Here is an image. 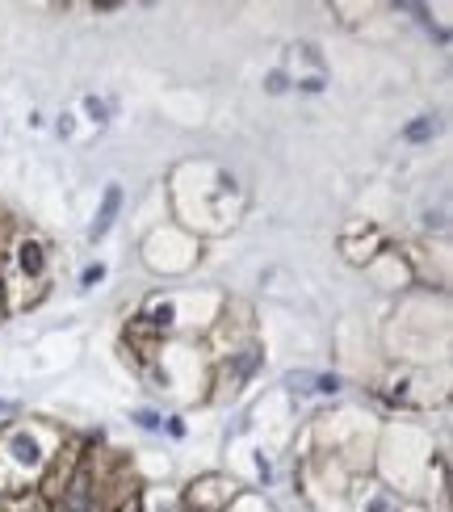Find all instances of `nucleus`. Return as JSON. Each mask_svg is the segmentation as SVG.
I'll use <instances>...</instances> for the list:
<instances>
[{
  "label": "nucleus",
  "instance_id": "obj_1",
  "mask_svg": "<svg viewBox=\"0 0 453 512\" xmlns=\"http://www.w3.org/2000/svg\"><path fill=\"white\" fill-rule=\"evenodd\" d=\"M63 450V433L55 424H13L0 433V500L38 492V483L51 475V466Z\"/></svg>",
  "mask_w": 453,
  "mask_h": 512
},
{
  "label": "nucleus",
  "instance_id": "obj_2",
  "mask_svg": "<svg viewBox=\"0 0 453 512\" xmlns=\"http://www.w3.org/2000/svg\"><path fill=\"white\" fill-rule=\"evenodd\" d=\"M0 277H5V286H34V298H38L51 282V248H47V240L21 231V236L5 248V256H0Z\"/></svg>",
  "mask_w": 453,
  "mask_h": 512
},
{
  "label": "nucleus",
  "instance_id": "obj_3",
  "mask_svg": "<svg viewBox=\"0 0 453 512\" xmlns=\"http://www.w3.org/2000/svg\"><path fill=\"white\" fill-rule=\"evenodd\" d=\"M235 500H240V483L227 475H202L181 492L185 512H227Z\"/></svg>",
  "mask_w": 453,
  "mask_h": 512
},
{
  "label": "nucleus",
  "instance_id": "obj_4",
  "mask_svg": "<svg viewBox=\"0 0 453 512\" xmlns=\"http://www.w3.org/2000/svg\"><path fill=\"white\" fill-rule=\"evenodd\" d=\"M261 366H265L261 345H240V349H231V353H223V366H219V378H214V387H219V395H240Z\"/></svg>",
  "mask_w": 453,
  "mask_h": 512
},
{
  "label": "nucleus",
  "instance_id": "obj_5",
  "mask_svg": "<svg viewBox=\"0 0 453 512\" xmlns=\"http://www.w3.org/2000/svg\"><path fill=\"white\" fill-rule=\"evenodd\" d=\"M357 512H407V504H403V496L395 492V487H386V483H361Z\"/></svg>",
  "mask_w": 453,
  "mask_h": 512
},
{
  "label": "nucleus",
  "instance_id": "obj_6",
  "mask_svg": "<svg viewBox=\"0 0 453 512\" xmlns=\"http://www.w3.org/2000/svg\"><path fill=\"white\" fill-rule=\"evenodd\" d=\"M118 210H122V189H118V185H110V189H105V198H101V206H97V219H93V227H89V240H93V244L105 236V231L114 227Z\"/></svg>",
  "mask_w": 453,
  "mask_h": 512
},
{
  "label": "nucleus",
  "instance_id": "obj_7",
  "mask_svg": "<svg viewBox=\"0 0 453 512\" xmlns=\"http://www.w3.org/2000/svg\"><path fill=\"white\" fill-rule=\"evenodd\" d=\"M0 512H51V504L42 492H21V496H5Z\"/></svg>",
  "mask_w": 453,
  "mask_h": 512
},
{
  "label": "nucleus",
  "instance_id": "obj_8",
  "mask_svg": "<svg viewBox=\"0 0 453 512\" xmlns=\"http://www.w3.org/2000/svg\"><path fill=\"white\" fill-rule=\"evenodd\" d=\"M437 131H441L437 118H416V122L403 131V139H407V143H424V139H433Z\"/></svg>",
  "mask_w": 453,
  "mask_h": 512
},
{
  "label": "nucleus",
  "instance_id": "obj_9",
  "mask_svg": "<svg viewBox=\"0 0 453 512\" xmlns=\"http://www.w3.org/2000/svg\"><path fill=\"white\" fill-rule=\"evenodd\" d=\"M131 420L139 424V429H147V433H156L160 424H164V420H160V412H151V408H139V412H131Z\"/></svg>",
  "mask_w": 453,
  "mask_h": 512
},
{
  "label": "nucleus",
  "instance_id": "obj_10",
  "mask_svg": "<svg viewBox=\"0 0 453 512\" xmlns=\"http://www.w3.org/2000/svg\"><path fill=\"white\" fill-rule=\"evenodd\" d=\"M286 382H290L294 391H302V395H311V391H315V374H311V370H302V374L294 370V374H286Z\"/></svg>",
  "mask_w": 453,
  "mask_h": 512
},
{
  "label": "nucleus",
  "instance_id": "obj_11",
  "mask_svg": "<svg viewBox=\"0 0 453 512\" xmlns=\"http://www.w3.org/2000/svg\"><path fill=\"white\" fill-rule=\"evenodd\" d=\"M84 114H89L93 122H105L110 118V105H105L101 97H84Z\"/></svg>",
  "mask_w": 453,
  "mask_h": 512
},
{
  "label": "nucleus",
  "instance_id": "obj_12",
  "mask_svg": "<svg viewBox=\"0 0 453 512\" xmlns=\"http://www.w3.org/2000/svg\"><path fill=\"white\" fill-rule=\"evenodd\" d=\"M315 391L319 395H336L340 391V374H315Z\"/></svg>",
  "mask_w": 453,
  "mask_h": 512
},
{
  "label": "nucleus",
  "instance_id": "obj_13",
  "mask_svg": "<svg viewBox=\"0 0 453 512\" xmlns=\"http://www.w3.org/2000/svg\"><path fill=\"white\" fill-rule=\"evenodd\" d=\"M265 89H269V93H286V89H290V76H286L282 68L269 72V76H265Z\"/></svg>",
  "mask_w": 453,
  "mask_h": 512
},
{
  "label": "nucleus",
  "instance_id": "obj_14",
  "mask_svg": "<svg viewBox=\"0 0 453 512\" xmlns=\"http://www.w3.org/2000/svg\"><path fill=\"white\" fill-rule=\"evenodd\" d=\"M101 277H105V265H84V273H80V286L89 290V286H97V282H101Z\"/></svg>",
  "mask_w": 453,
  "mask_h": 512
},
{
  "label": "nucleus",
  "instance_id": "obj_15",
  "mask_svg": "<svg viewBox=\"0 0 453 512\" xmlns=\"http://www.w3.org/2000/svg\"><path fill=\"white\" fill-rule=\"evenodd\" d=\"M55 131H59L63 139H68V135L76 131V122H72V114H63V118H59V126H55Z\"/></svg>",
  "mask_w": 453,
  "mask_h": 512
},
{
  "label": "nucleus",
  "instance_id": "obj_16",
  "mask_svg": "<svg viewBox=\"0 0 453 512\" xmlns=\"http://www.w3.org/2000/svg\"><path fill=\"white\" fill-rule=\"evenodd\" d=\"M298 84H302L307 93H319V89H323V76H307V80H298Z\"/></svg>",
  "mask_w": 453,
  "mask_h": 512
},
{
  "label": "nucleus",
  "instance_id": "obj_17",
  "mask_svg": "<svg viewBox=\"0 0 453 512\" xmlns=\"http://www.w3.org/2000/svg\"><path fill=\"white\" fill-rule=\"evenodd\" d=\"M13 412V403H5V399H0V416H9Z\"/></svg>",
  "mask_w": 453,
  "mask_h": 512
},
{
  "label": "nucleus",
  "instance_id": "obj_18",
  "mask_svg": "<svg viewBox=\"0 0 453 512\" xmlns=\"http://www.w3.org/2000/svg\"><path fill=\"white\" fill-rule=\"evenodd\" d=\"M0 311H5V290H0Z\"/></svg>",
  "mask_w": 453,
  "mask_h": 512
}]
</instances>
